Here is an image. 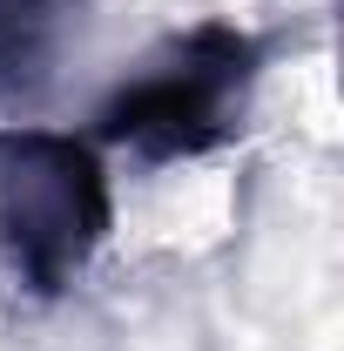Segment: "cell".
<instances>
[{"label": "cell", "instance_id": "6da1fadb", "mask_svg": "<svg viewBox=\"0 0 344 351\" xmlns=\"http://www.w3.org/2000/svg\"><path fill=\"white\" fill-rule=\"evenodd\" d=\"M257 75H263V41L250 27L196 21L162 54H149V68L135 82H122L101 101L95 135L142 156V162L210 156L230 135H243Z\"/></svg>", "mask_w": 344, "mask_h": 351}, {"label": "cell", "instance_id": "7a4b0ae2", "mask_svg": "<svg viewBox=\"0 0 344 351\" xmlns=\"http://www.w3.org/2000/svg\"><path fill=\"white\" fill-rule=\"evenodd\" d=\"M115 230L101 149L61 129H0V263L27 298H61Z\"/></svg>", "mask_w": 344, "mask_h": 351}, {"label": "cell", "instance_id": "3957f363", "mask_svg": "<svg viewBox=\"0 0 344 351\" xmlns=\"http://www.w3.org/2000/svg\"><path fill=\"white\" fill-rule=\"evenodd\" d=\"M88 0H0V108L41 101Z\"/></svg>", "mask_w": 344, "mask_h": 351}]
</instances>
